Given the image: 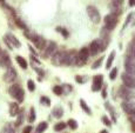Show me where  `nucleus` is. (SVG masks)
Listing matches in <instances>:
<instances>
[{
	"instance_id": "f257e3e1",
	"label": "nucleus",
	"mask_w": 135,
	"mask_h": 133,
	"mask_svg": "<svg viewBox=\"0 0 135 133\" xmlns=\"http://www.w3.org/2000/svg\"><path fill=\"white\" fill-rule=\"evenodd\" d=\"M8 92H10L11 97H13L14 99L17 100V101H19V102H21L24 100V98H25L24 90L21 88L20 86H19V85H12V86L10 87Z\"/></svg>"
},
{
	"instance_id": "f03ea898",
	"label": "nucleus",
	"mask_w": 135,
	"mask_h": 133,
	"mask_svg": "<svg viewBox=\"0 0 135 133\" xmlns=\"http://www.w3.org/2000/svg\"><path fill=\"white\" fill-rule=\"evenodd\" d=\"M89 57V50L88 47H84L79 51V53H77V59H75V64L77 66H82L86 64V61L88 60Z\"/></svg>"
},
{
	"instance_id": "7ed1b4c3",
	"label": "nucleus",
	"mask_w": 135,
	"mask_h": 133,
	"mask_svg": "<svg viewBox=\"0 0 135 133\" xmlns=\"http://www.w3.org/2000/svg\"><path fill=\"white\" fill-rule=\"evenodd\" d=\"M26 36L29 38V40L33 41L34 45L36 46V48H38L39 51H42V48L45 47V45H46V40H45L42 37L38 36V34H35V33H28V32H26Z\"/></svg>"
},
{
	"instance_id": "20e7f679",
	"label": "nucleus",
	"mask_w": 135,
	"mask_h": 133,
	"mask_svg": "<svg viewBox=\"0 0 135 133\" xmlns=\"http://www.w3.org/2000/svg\"><path fill=\"white\" fill-rule=\"evenodd\" d=\"M56 51H58L56 50V44L54 41H46V45L42 48V55L45 58H51Z\"/></svg>"
},
{
	"instance_id": "39448f33",
	"label": "nucleus",
	"mask_w": 135,
	"mask_h": 133,
	"mask_svg": "<svg viewBox=\"0 0 135 133\" xmlns=\"http://www.w3.org/2000/svg\"><path fill=\"white\" fill-rule=\"evenodd\" d=\"M117 24V17L113 13L108 14L104 17V30L108 32H110L113 28L115 27V25Z\"/></svg>"
},
{
	"instance_id": "423d86ee",
	"label": "nucleus",
	"mask_w": 135,
	"mask_h": 133,
	"mask_svg": "<svg viewBox=\"0 0 135 133\" xmlns=\"http://www.w3.org/2000/svg\"><path fill=\"white\" fill-rule=\"evenodd\" d=\"M126 73L130 75H135V55H127L125 61Z\"/></svg>"
},
{
	"instance_id": "0eeeda50",
	"label": "nucleus",
	"mask_w": 135,
	"mask_h": 133,
	"mask_svg": "<svg viewBox=\"0 0 135 133\" xmlns=\"http://www.w3.org/2000/svg\"><path fill=\"white\" fill-rule=\"evenodd\" d=\"M5 43H6V45H7V46L10 47L11 50L16 48V47H20V46H21L20 41H19L18 39L16 38V37L13 36V34H11V33H7V34H6V37H5Z\"/></svg>"
},
{
	"instance_id": "6e6552de",
	"label": "nucleus",
	"mask_w": 135,
	"mask_h": 133,
	"mask_svg": "<svg viewBox=\"0 0 135 133\" xmlns=\"http://www.w3.org/2000/svg\"><path fill=\"white\" fill-rule=\"evenodd\" d=\"M87 14L94 24H98L100 21V13L95 6H88L87 7Z\"/></svg>"
},
{
	"instance_id": "1a4fd4ad",
	"label": "nucleus",
	"mask_w": 135,
	"mask_h": 133,
	"mask_svg": "<svg viewBox=\"0 0 135 133\" xmlns=\"http://www.w3.org/2000/svg\"><path fill=\"white\" fill-rule=\"evenodd\" d=\"M65 51H56L53 55L51 57V60L55 66H60V65H64V59H65Z\"/></svg>"
},
{
	"instance_id": "9d476101",
	"label": "nucleus",
	"mask_w": 135,
	"mask_h": 133,
	"mask_svg": "<svg viewBox=\"0 0 135 133\" xmlns=\"http://www.w3.org/2000/svg\"><path fill=\"white\" fill-rule=\"evenodd\" d=\"M75 59H77V52L75 51H69L65 53V59H64V65L67 66H72L75 64Z\"/></svg>"
},
{
	"instance_id": "9b49d317",
	"label": "nucleus",
	"mask_w": 135,
	"mask_h": 133,
	"mask_svg": "<svg viewBox=\"0 0 135 133\" xmlns=\"http://www.w3.org/2000/svg\"><path fill=\"white\" fill-rule=\"evenodd\" d=\"M122 81H123V86L128 87V88H134L135 87V79L134 75H130L128 73H122Z\"/></svg>"
},
{
	"instance_id": "f8f14e48",
	"label": "nucleus",
	"mask_w": 135,
	"mask_h": 133,
	"mask_svg": "<svg viewBox=\"0 0 135 133\" xmlns=\"http://www.w3.org/2000/svg\"><path fill=\"white\" fill-rule=\"evenodd\" d=\"M89 50V54H92V55H96L98 53H100V52L102 51V47H101V43H100V40H94L91 43V45H89L88 47Z\"/></svg>"
},
{
	"instance_id": "ddd939ff",
	"label": "nucleus",
	"mask_w": 135,
	"mask_h": 133,
	"mask_svg": "<svg viewBox=\"0 0 135 133\" xmlns=\"http://www.w3.org/2000/svg\"><path fill=\"white\" fill-rule=\"evenodd\" d=\"M17 79V71L13 67H8L4 74V80L6 82H13Z\"/></svg>"
},
{
	"instance_id": "4468645a",
	"label": "nucleus",
	"mask_w": 135,
	"mask_h": 133,
	"mask_svg": "<svg viewBox=\"0 0 135 133\" xmlns=\"http://www.w3.org/2000/svg\"><path fill=\"white\" fill-rule=\"evenodd\" d=\"M102 84H103V77L101 74L95 75L94 79H93V85H92V91L93 92H96L100 91L102 88Z\"/></svg>"
},
{
	"instance_id": "2eb2a0df",
	"label": "nucleus",
	"mask_w": 135,
	"mask_h": 133,
	"mask_svg": "<svg viewBox=\"0 0 135 133\" xmlns=\"http://www.w3.org/2000/svg\"><path fill=\"white\" fill-rule=\"evenodd\" d=\"M119 97L123 98L125 100H130L133 97V93L130 91V88H128L126 86H121L119 88Z\"/></svg>"
},
{
	"instance_id": "dca6fc26",
	"label": "nucleus",
	"mask_w": 135,
	"mask_h": 133,
	"mask_svg": "<svg viewBox=\"0 0 135 133\" xmlns=\"http://www.w3.org/2000/svg\"><path fill=\"white\" fill-rule=\"evenodd\" d=\"M122 110L125 111L127 114L134 115V102L130 100H126L122 102Z\"/></svg>"
},
{
	"instance_id": "f3484780",
	"label": "nucleus",
	"mask_w": 135,
	"mask_h": 133,
	"mask_svg": "<svg viewBox=\"0 0 135 133\" xmlns=\"http://www.w3.org/2000/svg\"><path fill=\"white\" fill-rule=\"evenodd\" d=\"M0 65L3 67H6V68L11 67V59L8 57V54L5 53V52L3 53V55L0 57Z\"/></svg>"
},
{
	"instance_id": "a211bd4d",
	"label": "nucleus",
	"mask_w": 135,
	"mask_h": 133,
	"mask_svg": "<svg viewBox=\"0 0 135 133\" xmlns=\"http://www.w3.org/2000/svg\"><path fill=\"white\" fill-rule=\"evenodd\" d=\"M19 113V105L17 102H12L10 105V115L11 117H14Z\"/></svg>"
},
{
	"instance_id": "6ab92c4d",
	"label": "nucleus",
	"mask_w": 135,
	"mask_h": 133,
	"mask_svg": "<svg viewBox=\"0 0 135 133\" xmlns=\"http://www.w3.org/2000/svg\"><path fill=\"white\" fill-rule=\"evenodd\" d=\"M114 58H115V52H110V54L108 55V59H107V62H106V68H110L113 65V61H114Z\"/></svg>"
},
{
	"instance_id": "aec40b11",
	"label": "nucleus",
	"mask_w": 135,
	"mask_h": 133,
	"mask_svg": "<svg viewBox=\"0 0 135 133\" xmlns=\"http://www.w3.org/2000/svg\"><path fill=\"white\" fill-rule=\"evenodd\" d=\"M16 59H17V62H18V64L20 65V67H22L24 69L27 68V61H26V60L22 58V57L17 55V57H16Z\"/></svg>"
},
{
	"instance_id": "412c9836",
	"label": "nucleus",
	"mask_w": 135,
	"mask_h": 133,
	"mask_svg": "<svg viewBox=\"0 0 135 133\" xmlns=\"http://www.w3.org/2000/svg\"><path fill=\"white\" fill-rule=\"evenodd\" d=\"M80 106H81V108L85 111V112L87 113V114H92V111H91V108L87 106V104L85 102V100L84 99H81L80 100Z\"/></svg>"
},
{
	"instance_id": "4be33fe9",
	"label": "nucleus",
	"mask_w": 135,
	"mask_h": 133,
	"mask_svg": "<svg viewBox=\"0 0 135 133\" xmlns=\"http://www.w3.org/2000/svg\"><path fill=\"white\" fill-rule=\"evenodd\" d=\"M47 123L46 121H42V123H40L38 125V127H36V133H42L43 131H46V128H47Z\"/></svg>"
},
{
	"instance_id": "5701e85b",
	"label": "nucleus",
	"mask_w": 135,
	"mask_h": 133,
	"mask_svg": "<svg viewBox=\"0 0 135 133\" xmlns=\"http://www.w3.org/2000/svg\"><path fill=\"white\" fill-rule=\"evenodd\" d=\"M104 107L107 108L108 111L110 112V114H112V119H113V121H116V117H115V113H114V108L110 106V104H108V102H106L104 104Z\"/></svg>"
},
{
	"instance_id": "b1692460",
	"label": "nucleus",
	"mask_w": 135,
	"mask_h": 133,
	"mask_svg": "<svg viewBox=\"0 0 135 133\" xmlns=\"http://www.w3.org/2000/svg\"><path fill=\"white\" fill-rule=\"evenodd\" d=\"M62 114H64V110H62L61 107H55L53 110V115L55 118H60Z\"/></svg>"
},
{
	"instance_id": "393cba45",
	"label": "nucleus",
	"mask_w": 135,
	"mask_h": 133,
	"mask_svg": "<svg viewBox=\"0 0 135 133\" xmlns=\"http://www.w3.org/2000/svg\"><path fill=\"white\" fill-rule=\"evenodd\" d=\"M66 123H59V124H55L54 125V131H56V132H60V131L65 130L66 128Z\"/></svg>"
},
{
	"instance_id": "a878e982",
	"label": "nucleus",
	"mask_w": 135,
	"mask_h": 133,
	"mask_svg": "<svg viewBox=\"0 0 135 133\" xmlns=\"http://www.w3.org/2000/svg\"><path fill=\"white\" fill-rule=\"evenodd\" d=\"M66 125H68L72 130H77L78 128V123H77V120H74V119H69Z\"/></svg>"
},
{
	"instance_id": "bb28decb",
	"label": "nucleus",
	"mask_w": 135,
	"mask_h": 133,
	"mask_svg": "<svg viewBox=\"0 0 135 133\" xmlns=\"http://www.w3.org/2000/svg\"><path fill=\"white\" fill-rule=\"evenodd\" d=\"M56 32H59V33H61L62 36L65 37V38H67V37L69 36L68 31H67L66 28H64V27H58V28H56Z\"/></svg>"
},
{
	"instance_id": "cd10ccee",
	"label": "nucleus",
	"mask_w": 135,
	"mask_h": 133,
	"mask_svg": "<svg viewBox=\"0 0 135 133\" xmlns=\"http://www.w3.org/2000/svg\"><path fill=\"white\" fill-rule=\"evenodd\" d=\"M34 120H35V108L32 107L31 113H29V118H28V121H29V123H33Z\"/></svg>"
},
{
	"instance_id": "c85d7f7f",
	"label": "nucleus",
	"mask_w": 135,
	"mask_h": 133,
	"mask_svg": "<svg viewBox=\"0 0 135 133\" xmlns=\"http://www.w3.org/2000/svg\"><path fill=\"white\" fill-rule=\"evenodd\" d=\"M53 92L55 93L56 95H61L62 93H64V90H62L61 86H54L53 87Z\"/></svg>"
},
{
	"instance_id": "c756f323",
	"label": "nucleus",
	"mask_w": 135,
	"mask_h": 133,
	"mask_svg": "<svg viewBox=\"0 0 135 133\" xmlns=\"http://www.w3.org/2000/svg\"><path fill=\"white\" fill-rule=\"evenodd\" d=\"M117 72H119V69H117L116 67L110 71V73H109V79L110 80H115V78H116V75H117Z\"/></svg>"
},
{
	"instance_id": "7c9ffc66",
	"label": "nucleus",
	"mask_w": 135,
	"mask_h": 133,
	"mask_svg": "<svg viewBox=\"0 0 135 133\" xmlns=\"http://www.w3.org/2000/svg\"><path fill=\"white\" fill-rule=\"evenodd\" d=\"M27 87H28V90L31 91V92H33V91L35 90V84H34L33 80H28L27 81Z\"/></svg>"
},
{
	"instance_id": "2f4dec72",
	"label": "nucleus",
	"mask_w": 135,
	"mask_h": 133,
	"mask_svg": "<svg viewBox=\"0 0 135 133\" xmlns=\"http://www.w3.org/2000/svg\"><path fill=\"white\" fill-rule=\"evenodd\" d=\"M17 115H18V119H17V121H16V126H20L21 121H22V119H24V113L20 112V113H18Z\"/></svg>"
},
{
	"instance_id": "473e14b6",
	"label": "nucleus",
	"mask_w": 135,
	"mask_h": 133,
	"mask_svg": "<svg viewBox=\"0 0 135 133\" xmlns=\"http://www.w3.org/2000/svg\"><path fill=\"white\" fill-rule=\"evenodd\" d=\"M16 23L18 24V26H19V27L24 28V31H25V32H27V30H28V28H27V26H26L25 24H24L22 21L20 20V19H18V18H17V19H16Z\"/></svg>"
},
{
	"instance_id": "72a5a7b5",
	"label": "nucleus",
	"mask_w": 135,
	"mask_h": 133,
	"mask_svg": "<svg viewBox=\"0 0 135 133\" xmlns=\"http://www.w3.org/2000/svg\"><path fill=\"white\" fill-rule=\"evenodd\" d=\"M1 133H14V131H13V128H12V126L11 125H6L5 127L3 128Z\"/></svg>"
},
{
	"instance_id": "f704fd0d",
	"label": "nucleus",
	"mask_w": 135,
	"mask_h": 133,
	"mask_svg": "<svg viewBox=\"0 0 135 133\" xmlns=\"http://www.w3.org/2000/svg\"><path fill=\"white\" fill-rule=\"evenodd\" d=\"M40 101L42 102L43 105H46V106L51 105V100H49L47 97H41V98H40Z\"/></svg>"
},
{
	"instance_id": "c9c22d12",
	"label": "nucleus",
	"mask_w": 135,
	"mask_h": 133,
	"mask_svg": "<svg viewBox=\"0 0 135 133\" xmlns=\"http://www.w3.org/2000/svg\"><path fill=\"white\" fill-rule=\"evenodd\" d=\"M102 60H103V58H99V60H96V61L94 62V64L92 65V68L93 69H96L98 67L100 66V65H101V62H102Z\"/></svg>"
},
{
	"instance_id": "e433bc0d",
	"label": "nucleus",
	"mask_w": 135,
	"mask_h": 133,
	"mask_svg": "<svg viewBox=\"0 0 135 133\" xmlns=\"http://www.w3.org/2000/svg\"><path fill=\"white\" fill-rule=\"evenodd\" d=\"M132 18H133V13H129V14H128V17H127V20H126L125 25H123V30H125V28L129 25V23L132 21Z\"/></svg>"
},
{
	"instance_id": "4c0bfd02",
	"label": "nucleus",
	"mask_w": 135,
	"mask_h": 133,
	"mask_svg": "<svg viewBox=\"0 0 135 133\" xmlns=\"http://www.w3.org/2000/svg\"><path fill=\"white\" fill-rule=\"evenodd\" d=\"M102 121H103L104 125H107V126H110L112 125V123H110V120L108 119L107 117H102Z\"/></svg>"
},
{
	"instance_id": "58836bf2",
	"label": "nucleus",
	"mask_w": 135,
	"mask_h": 133,
	"mask_svg": "<svg viewBox=\"0 0 135 133\" xmlns=\"http://www.w3.org/2000/svg\"><path fill=\"white\" fill-rule=\"evenodd\" d=\"M32 126H26L25 128H24V131H22V133H32Z\"/></svg>"
},
{
	"instance_id": "ea45409f",
	"label": "nucleus",
	"mask_w": 135,
	"mask_h": 133,
	"mask_svg": "<svg viewBox=\"0 0 135 133\" xmlns=\"http://www.w3.org/2000/svg\"><path fill=\"white\" fill-rule=\"evenodd\" d=\"M75 81L77 82H85V79H82L80 75H77V77H75Z\"/></svg>"
},
{
	"instance_id": "a19ab883",
	"label": "nucleus",
	"mask_w": 135,
	"mask_h": 133,
	"mask_svg": "<svg viewBox=\"0 0 135 133\" xmlns=\"http://www.w3.org/2000/svg\"><path fill=\"white\" fill-rule=\"evenodd\" d=\"M107 97V91H106V88H102V98H106Z\"/></svg>"
},
{
	"instance_id": "79ce46f5",
	"label": "nucleus",
	"mask_w": 135,
	"mask_h": 133,
	"mask_svg": "<svg viewBox=\"0 0 135 133\" xmlns=\"http://www.w3.org/2000/svg\"><path fill=\"white\" fill-rule=\"evenodd\" d=\"M134 5H135V0H129V6L130 7H133Z\"/></svg>"
},
{
	"instance_id": "37998d69",
	"label": "nucleus",
	"mask_w": 135,
	"mask_h": 133,
	"mask_svg": "<svg viewBox=\"0 0 135 133\" xmlns=\"http://www.w3.org/2000/svg\"><path fill=\"white\" fill-rule=\"evenodd\" d=\"M3 53H4V51H3V50H1V47H0V57L3 55Z\"/></svg>"
},
{
	"instance_id": "c03bdc74",
	"label": "nucleus",
	"mask_w": 135,
	"mask_h": 133,
	"mask_svg": "<svg viewBox=\"0 0 135 133\" xmlns=\"http://www.w3.org/2000/svg\"><path fill=\"white\" fill-rule=\"evenodd\" d=\"M0 1H3V3H4V1H5V0H0Z\"/></svg>"
}]
</instances>
